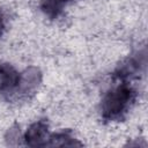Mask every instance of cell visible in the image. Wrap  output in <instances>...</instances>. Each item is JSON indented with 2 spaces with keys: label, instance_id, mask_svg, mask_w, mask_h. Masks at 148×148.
<instances>
[{
  "label": "cell",
  "instance_id": "3957f363",
  "mask_svg": "<svg viewBox=\"0 0 148 148\" xmlns=\"http://www.w3.org/2000/svg\"><path fill=\"white\" fill-rule=\"evenodd\" d=\"M2 28V18H1V15H0V30Z\"/></svg>",
  "mask_w": 148,
  "mask_h": 148
},
{
  "label": "cell",
  "instance_id": "7a4b0ae2",
  "mask_svg": "<svg viewBox=\"0 0 148 148\" xmlns=\"http://www.w3.org/2000/svg\"><path fill=\"white\" fill-rule=\"evenodd\" d=\"M18 82V74L8 65H0V89H13Z\"/></svg>",
  "mask_w": 148,
  "mask_h": 148
},
{
  "label": "cell",
  "instance_id": "6da1fadb",
  "mask_svg": "<svg viewBox=\"0 0 148 148\" xmlns=\"http://www.w3.org/2000/svg\"><path fill=\"white\" fill-rule=\"evenodd\" d=\"M132 101V91L126 87H120L117 90L110 92L104 99L103 110L104 114L109 117H116L120 112H123L128 102Z\"/></svg>",
  "mask_w": 148,
  "mask_h": 148
}]
</instances>
